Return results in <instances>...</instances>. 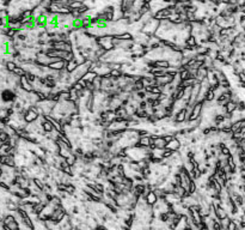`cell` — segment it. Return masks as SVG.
Segmentation results:
<instances>
[{
  "label": "cell",
  "instance_id": "1",
  "mask_svg": "<svg viewBox=\"0 0 245 230\" xmlns=\"http://www.w3.org/2000/svg\"><path fill=\"white\" fill-rule=\"evenodd\" d=\"M160 22L159 20H155V19H150L148 22H146L145 24H142V28H141V33L148 37H152L155 35L157 30H158V27H159Z\"/></svg>",
  "mask_w": 245,
  "mask_h": 230
},
{
  "label": "cell",
  "instance_id": "11",
  "mask_svg": "<svg viewBox=\"0 0 245 230\" xmlns=\"http://www.w3.org/2000/svg\"><path fill=\"white\" fill-rule=\"evenodd\" d=\"M153 144H154L155 149H158V150H164L166 146V141L164 140L163 136H157L153 140Z\"/></svg>",
  "mask_w": 245,
  "mask_h": 230
},
{
  "label": "cell",
  "instance_id": "28",
  "mask_svg": "<svg viewBox=\"0 0 245 230\" xmlns=\"http://www.w3.org/2000/svg\"><path fill=\"white\" fill-rule=\"evenodd\" d=\"M226 230H238V224H237V222H234L233 219H231L230 223H228V225H227Z\"/></svg>",
  "mask_w": 245,
  "mask_h": 230
},
{
  "label": "cell",
  "instance_id": "26",
  "mask_svg": "<svg viewBox=\"0 0 245 230\" xmlns=\"http://www.w3.org/2000/svg\"><path fill=\"white\" fill-rule=\"evenodd\" d=\"M10 137L7 136V133L4 131V127H0V141L2 143V144H5V143H7L9 141Z\"/></svg>",
  "mask_w": 245,
  "mask_h": 230
},
{
  "label": "cell",
  "instance_id": "22",
  "mask_svg": "<svg viewBox=\"0 0 245 230\" xmlns=\"http://www.w3.org/2000/svg\"><path fill=\"white\" fill-rule=\"evenodd\" d=\"M92 86H93V90H95V92H96V91H100V89H102V77L97 76V77L95 78V80L92 82Z\"/></svg>",
  "mask_w": 245,
  "mask_h": 230
},
{
  "label": "cell",
  "instance_id": "17",
  "mask_svg": "<svg viewBox=\"0 0 245 230\" xmlns=\"http://www.w3.org/2000/svg\"><path fill=\"white\" fill-rule=\"evenodd\" d=\"M224 107H225L226 114H233L234 111H237V103H234V102L232 101L227 102Z\"/></svg>",
  "mask_w": 245,
  "mask_h": 230
},
{
  "label": "cell",
  "instance_id": "25",
  "mask_svg": "<svg viewBox=\"0 0 245 230\" xmlns=\"http://www.w3.org/2000/svg\"><path fill=\"white\" fill-rule=\"evenodd\" d=\"M12 74H15L16 77H18V78H20V77H24L25 74H27V72H25V70L23 68V67H20V66H17L16 67V70L12 72Z\"/></svg>",
  "mask_w": 245,
  "mask_h": 230
},
{
  "label": "cell",
  "instance_id": "10",
  "mask_svg": "<svg viewBox=\"0 0 245 230\" xmlns=\"http://www.w3.org/2000/svg\"><path fill=\"white\" fill-rule=\"evenodd\" d=\"M152 65L153 67H157V68H160V70H164L166 71L167 68H170V63L167 60H164V59H160V60H155V61H152Z\"/></svg>",
  "mask_w": 245,
  "mask_h": 230
},
{
  "label": "cell",
  "instance_id": "15",
  "mask_svg": "<svg viewBox=\"0 0 245 230\" xmlns=\"http://www.w3.org/2000/svg\"><path fill=\"white\" fill-rule=\"evenodd\" d=\"M97 77V73L96 72H93V71H87L86 73L84 74V77H82V80H85L86 83H92L93 80H95V78Z\"/></svg>",
  "mask_w": 245,
  "mask_h": 230
},
{
  "label": "cell",
  "instance_id": "14",
  "mask_svg": "<svg viewBox=\"0 0 245 230\" xmlns=\"http://www.w3.org/2000/svg\"><path fill=\"white\" fill-rule=\"evenodd\" d=\"M18 65L16 64L13 60H6V63L4 65V67H5V71H7V73H12L15 70H16V67H17Z\"/></svg>",
  "mask_w": 245,
  "mask_h": 230
},
{
  "label": "cell",
  "instance_id": "16",
  "mask_svg": "<svg viewBox=\"0 0 245 230\" xmlns=\"http://www.w3.org/2000/svg\"><path fill=\"white\" fill-rule=\"evenodd\" d=\"M77 67H78L77 61H75V60H72V61H70V63H67V64H66V68H65V71H66L68 74H72L73 72L77 70Z\"/></svg>",
  "mask_w": 245,
  "mask_h": 230
},
{
  "label": "cell",
  "instance_id": "4",
  "mask_svg": "<svg viewBox=\"0 0 245 230\" xmlns=\"http://www.w3.org/2000/svg\"><path fill=\"white\" fill-rule=\"evenodd\" d=\"M66 64H67V63L64 61V60H54L53 63H50L47 67H48L49 71L61 72V71H64L65 68H66Z\"/></svg>",
  "mask_w": 245,
  "mask_h": 230
},
{
  "label": "cell",
  "instance_id": "23",
  "mask_svg": "<svg viewBox=\"0 0 245 230\" xmlns=\"http://www.w3.org/2000/svg\"><path fill=\"white\" fill-rule=\"evenodd\" d=\"M77 161H78V157L75 156L73 152L71 154V155H70V156L67 157V158H66V163H67V164H68L70 167H74V166H75Z\"/></svg>",
  "mask_w": 245,
  "mask_h": 230
},
{
  "label": "cell",
  "instance_id": "13",
  "mask_svg": "<svg viewBox=\"0 0 245 230\" xmlns=\"http://www.w3.org/2000/svg\"><path fill=\"white\" fill-rule=\"evenodd\" d=\"M173 193L176 194L180 199H184L185 197H188L189 194L187 193V191L183 188V187H181V186H177V187H175V189H173Z\"/></svg>",
  "mask_w": 245,
  "mask_h": 230
},
{
  "label": "cell",
  "instance_id": "21",
  "mask_svg": "<svg viewBox=\"0 0 245 230\" xmlns=\"http://www.w3.org/2000/svg\"><path fill=\"white\" fill-rule=\"evenodd\" d=\"M31 184H34L36 188H38L40 191H43V188H44V182H43L40 177H34V179H31Z\"/></svg>",
  "mask_w": 245,
  "mask_h": 230
},
{
  "label": "cell",
  "instance_id": "27",
  "mask_svg": "<svg viewBox=\"0 0 245 230\" xmlns=\"http://www.w3.org/2000/svg\"><path fill=\"white\" fill-rule=\"evenodd\" d=\"M25 78H27V80L30 84H34L37 80V79H38V77H37L36 74L30 73V72H27V74H25Z\"/></svg>",
  "mask_w": 245,
  "mask_h": 230
},
{
  "label": "cell",
  "instance_id": "9",
  "mask_svg": "<svg viewBox=\"0 0 245 230\" xmlns=\"http://www.w3.org/2000/svg\"><path fill=\"white\" fill-rule=\"evenodd\" d=\"M214 217H215V219H218L220 222L222 221V219H225V218H227L228 217V213L221 206H217V207H214Z\"/></svg>",
  "mask_w": 245,
  "mask_h": 230
},
{
  "label": "cell",
  "instance_id": "20",
  "mask_svg": "<svg viewBox=\"0 0 245 230\" xmlns=\"http://www.w3.org/2000/svg\"><path fill=\"white\" fill-rule=\"evenodd\" d=\"M84 5V1H79V0H71L68 1V7L72 10H79Z\"/></svg>",
  "mask_w": 245,
  "mask_h": 230
},
{
  "label": "cell",
  "instance_id": "29",
  "mask_svg": "<svg viewBox=\"0 0 245 230\" xmlns=\"http://www.w3.org/2000/svg\"><path fill=\"white\" fill-rule=\"evenodd\" d=\"M220 154L222 155V156H225V157H228V156H231V150L228 149L227 146H224L221 150H220Z\"/></svg>",
  "mask_w": 245,
  "mask_h": 230
},
{
  "label": "cell",
  "instance_id": "18",
  "mask_svg": "<svg viewBox=\"0 0 245 230\" xmlns=\"http://www.w3.org/2000/svg\"><path fill=\"white\" fill-rule=\"evenodd\" d=\"M45 205H47V204H45V202H38V204H36V205H34L32 215H36V216L41 215V213H42V211H43V209H44Z\"/></svg>",
  "mask_w": 245,
  "mask_h": 230
},
{
  "label": "cell",
  "instance_id": "30",
  "mask_svg": "<svg viewBox=\"0 0 245 230\" xmlns=\"http://www.w3.org/2000/svg\"><path fill=\"white\" fill-rule=\"evenodd\" d=\"M238 80H239L240 83H244L245 84V72H244V71L238 74Z\"/></svg>",
  "mask_w": 245,
  "mask_h": 230
},
{
  "label": "cell",
  "instance_id": "3",
  "mask_svg": "<svg viewBox=\"0 0 245 230\" xmlns=\"http://www.w3.org/2000/svg\"><path fill=\"white\" fill-rule=\"evenodd\" d=\"M202 111H203V103L196 102L192 106V111H191L190 116H189V119H188L187 122H194V121L199 120L202 116Z\"/></svg>",
  "mask_w": 245,
  "mask_h": 230
},
{
  "label": "cell",
  "instance_id": "2",
  "mask_svg": "<svg viewBox=\"0 0 245 230\" xmlns=\"http://www.w3.org/2000/svg\"><path fill=\"white\" fill-rule=\"evenodd\" d=\"M0 98H1V101L4 102V103H9V104H12V103H15V102L17 101V95H16V92L13 91V90H11V89H4L1 93H0Z\"/></svg>",
  "mask_w": 245,
  "mask_h": 230
},
{
  "label": "cell",
  "instance_id": "6",
  "mask_svg": "<svg viewBox=\"0 0 245 230\" xmlns=\"http://www.w3.org/2000/svg\"><path fill=\"white\" fill-rule=\"evenodd\" d=\"M181 149H182V143L176 137L171 141H169L166 144V146H165V150H169V151H172V152H178Z\"/></svg>",
  "mask_w": 245,
  "mask_h": 230
},
{
  "label": "cell",
  "instance_id": "8",
  "mask_svg": "<svg viewBox=\"0 0 245 230\" xmlns=\"http://www.w3.org/2000/svg\"><path fill=\"white\" fill-rule=\"evenodd\" d=\"M0 166L10 167V168H16L15 157H12V156H0Z\"/></svg>",
  "mask_w": 245,
  "mask_h": 230
},
{
  "label": "cell",
  "instance_id": "12",
  "mask_svg": "<svg viewBox=\"0 0 245 230\" xmlns=\"http://www.w3.org/2000/svg\"><path fill=\"white\" fill-rule=\"evenodd\" d=\"M114 38H117L120 41H134V36L129 33V31H126V33H122L120 35H116V36H112Z\"/></svg>",
  "mask_w": 245,
  "mask_h": 230
},
{
  "label": "cell",
  "instance_id": "5",
  "mask_svg": "<svg viewBox=\"0 0 245 230\" xmlns=\"http://www.w3.org/2000/svg\"><path fill=\"white\" fill-rule=\"evenodd\" d=\"M144 200H145V202L148 206L153 207L155 204L158 202V197H157V194H155L154 191H148V192L145 194V197H144Z\"/></svg>",
  "mask_w": 245,
  "mask_h": 230
},
{
  "label": "cell",
  "instance_id": "7",
  "mask_svg": "<svg viewBox=\"0 0 245 230\" xmlns=\"http://www.w3.org/2000/svg\"><path fill=\"white\" fill-rule=\"evenodd\" d=\"M19 88H20L23 91L27 92V93L35 91V90H34V86H32V84H30L29 82H27V78H25V76L19 78Z\"/></svg>",
  "mask_w": 245,
  "mask_h": 230
},
{
  "label": "cell",
  "instance_id": "19",
  "mask_svg": "<svg viewBox=\"0 0 245 230\" xmlns=\"http://www.w3.org/2000/svg\"><path fill=\"white\" fill-rule=\"evenodd\" d=\"M148 73L155 79V78H159V77H163L164 74H165V71L160 70V68H157V67H153V68H151V71Z\"/></svg>",
  "mask_w": 245,
  "mask_h": 230
},
{
  "label": "cell",
  "instance_id": "24",
  "mask_svg": "<svg viewBox=\"0 0 245 230\" xmlns=\"http://www.w3.org/2000/svg\"><path fill=\"white\" fill-rule=\"evenodd\" d=\"M10 150H11V146L9 145V143L2 144L1 147H0V156H7Z\"/></svg>",
  "mask_w": 245,
  "mask_h": 230
}]
</instances>
